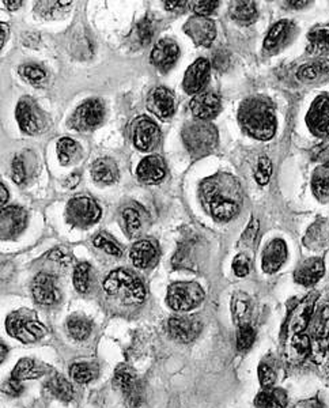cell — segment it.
Returning <instances> with one entry per match:
<instances>
[{"mask_svg":"<svg viewBox=\"0 0 329 408\" xmlns=\"http://www.w3.org/2000/svg\"><path fill=\"white\" fill-rule=\"evenodd\" d=\"M6 355H7V347L1 343V344H0V362L4 361Z\"/></svg>","mask_w":329,"mask_h":408,"instance_id":"6125c7cd","label":"cell"},{"mask_svg":"<svg viewBox=\"0 0 329 408\" xmlns=\"http://www.w3.org/2000/svg\"><path fill=\"white\" fill-rule=\"evenodd\" d=\"M136 174L140 181L149 185L161 182L166 176V164L160 155H149L137 165Z\"/></svg>","mask_w":329,"mask_h":408,"instance_id":"ffe728a7","label":"cell"},{"mask_svg":"<svg viewBox=\"0 0 329 408\" xmlns=\"http://www.w3.org/2000/svg\"><path fill=\"white\" fill-rule=\"evenodd\" d=\"M81 146L71 137H62L58 142V155H59V161L63 165H68L71 162H74L78 155H79V148Z\"/></svg>","mask_w":329,"mask_h":408,"instance_id":"e575fe53","label":"cell"},{"mask_svg":"<svg viewBox=\"0 0 329 408\" xmlns=\"http://www.w3.org/2000/svg\"><path fill=\"white\" fill-rule=\"evenodd\" d=\"M259 228H260L259 221H258V219H252L251 223L248 225L245 233L242 235V241H244V242H248V244H252V242L256 239V237H258Z\"/></svg>","mask_w":329,"mask_h":408,"instance_id":"f5cc1de1","label":"cell"},{"mask_svg":"<svg viewBox=\"0 0 329 408\" xmlns=\"http://www.w3.org/2000/svg\"><path fill=\"white\" fill-rule=\"evenodd\" d=\"M238 120L245 133L259 140H269L276 133V117L272 106L262 99H249L238 112Z\"/></svg>","mask_w":329,"mask_h":408,"instance_id":"7a4b0ae2","label":"cell"},{"mask_svg":"<svg viewBox=\"0 0 329 408\" xmlns=\"http://www.w3.org/2000/svg\"><path fill=\"white\" fill-rule=\"evenodd\" d=\"M105 108L99 100L85 101L72 114L71 127L76 131H92L103 121Z\"/></svg>","mask_w":329,"mask_h":408,"instance_id":"52a82bcc","label":"cell"},{"mask_svg":"<svg viewBox=\"0 0 329 408\" xmlns=\"http://www.w3.org/2000/svg\"><path fill=\"white\" fill-rule=\"evenodd\" d=\"M188 4V1H164V7L166 10H178V8H183Z\"/></svg>","mask_w":329,"mask_h":408,"instance_id":"9f6ffc18","label":"cell"},{"mask_svg":"<svg viewBox=\"0 0 329 408\" xmlns=\"http://www.w3.org/2000/svg\"><path fill=\"white\" fill-rule=\"evenodd\" d=\"M255 405L258 408H286L287 395L280 389H267L258 395Z\"/></svg>","mask_w":329,"mask_h":408,"instance_id":"f1b7e54d","label":"cell"},{"mask_svg":"<svg viewBox=\"0 0 329 408\" xmlns=\"http://www.w3.org/2000/svg\"><path fill=\"white\" fill-rule=\"evenodd\" d=\"M132 263L136 269L144 270L155 266L160 259V249L157 244H154L150 239H142L133 244L131 253Z\"/></svg>","mask_w":329,"mask_h":408,"instance_id":"d6986e66","label":"cell"},{"mask_svg":"<svg viewBox=\"0 0 329 408\" xmlns=\"http://www.w3.org/2000/svg\"><path fill=\"white\" fill-rule=\"evenodd\" d=\"M136 40L139 41V44L142 46H146L149 45L151 41H153V37H154V25L151 22V19L149 18H144L142 19L137 26H136Z\"/></svg>","mask_w":329,"mask_h":408,"instance_id":"7bdbcfd3","label":"cell"},{"mask_svg":"<svg viewBox=\"0 0 329 408\" xmlns=\"http://www.w3.org/2000/svg\"><path fill=\"white\" fill-rule=\"evenodd\" d=\"M231 313L234 323L241 327L244 324H248L246 320L251 313V298L245 293H235L231 300Z\"/></svg>","mask_w":329,"mask_h":408,"instance_id":"83f0119b","label":"cell"},{"mask_svg":"<svg viewBox=\"0 0 329 408\" xmlns=\"http://www.w3.org/2000/svg\"><path fill=\"white\" fill-rule=\"evenodd\" d=\"M15 116L21 130L29 135L37 134L42 128V116L35 102L29 97H24L18 102Z\"/></svg>","mask_w":329,"mask_h":408,"instance_id":"7c38bea8","label":"cell"},{"mask_svg":"<svg viewBox=\"0 0 329 408\" xmlns=\"http://www.w3.org/2000/svg\"><path fill=\"white\" fill-rule=\"evenodd\" d=\"M0 233L1 238L15 237L17 235L22 233L24 229L26 228L28 222V214L22 207L18 205H11L1 208V215H0Z\"/></svg>","mask_w":329,"mask_h":408,"instance_id":"4fadbf2b","label":"cell"},{"mask_svg":"<svg viewBox=\"0 0 329 408\" xmlns=\"http://www.w3.org/2000/svg\"><path fill=\"white\" fill-rule=\"evenodd\" d=\"M42 373H44V371L34 362L33 359L24 358L14 368V371L11 373V377L15 378V380L24 381V380L38 378L40 375H42Z\"/></svg>","mask_w":329,"mask_h":408,"instance_id":"836d02e7","label":"cell"},{"mask_svg":"<svg viewBox=\"0 0 329 408\" xmlns=\"http://www.w3.org/2000/svg\"><path fill=\"white\" fill-rule=\"evenodd\" d=\"M287 259V246L286 242L280 238L272 239L263 250L262 267L267 273L278 271Z\"/></svg>","mask_w":329,"mask_h":408,"instance_id":"7402d4cb","label":"cell"},{"mask_svg":"<svg viewBox=\"0 0 329 408\" xmlns=\"http://www.w3.org/2000/svg\"><path fill=\"white\" fill-rule=\"evenodd\" d=\"M180 56V48L176 41L170 38H162L158 41L151 52V63L161 69V71H169L173 67Z\"/></svg>","mask_w":329,"mask_h":408,"instance_id":"2e32d148","label":"cell"},{"mask_svg":"<svg viewBox=\"0 0 329 408\" xmlns=\"http://www.w3.org/2000/svg\"><path fill=\"white\" fill-rule=\"evenodd\" d=\"M143 211L137 207H127L121 212V226L130 237L137 236L143 229Z\"/></svg>","mask_w":329,"mask_h":408,"instance_id":"4316f807","label":"cell"},{"mask_svg":"<svg viewBox=\"0 0 329 408\" xmlns=\"http://www.w3.org/2000/svg\"><path fill=\"white\" fill-rule=\"evenodd\" d=\"M7 201H8V191H7V188L1 182L0 184V203H1V207L7 203Z\"/></svg>","mask_w":329,"mask_h":408,"instance_id":"680465c9","label":"cell"},{"mask_svg":"<svg viewBox=\"0 0 329 408\" xmlns=\"http://www.w3.org/2000/svg\"><path fill=\"white\" fill-rule=\"evenodd\" d=\"M286 4H289L293 8H301V7L307 6V1H287Z\"/></svg>","mask_w":329,"mask_h":408,"instance_id":"94428289","label":"cell"},{"mask_svg":"<svg viewBox=\"0 0 329 408\" xmlns=\"http://www.w3.org/2000/svg\"><path fill=\"white\" fill-rule=\"evenodd\" d=\"M79 178H81V176H79V174H71V176L67 178V187H68V188H72V187H75V185L79 182Z\"/></svg>","mask_w":329,"mask_h":408,"instance_id":"91938a15","label":"cell"},{"mask_svg":"<svg viewBox=\"0 0 329 408\" xmlns=\"http://www.w3.org/2000/svg\"><path fill=\"white\" fill-rule=\"evenodd\" d=\"M167 331L170 337L178 343H191L201 332V321L196 316L171 317L167 321Z\"/></svg>","mask_w":329,"mask_h":408,"instance_id":"9c48e42d","label":"cell"},{"mask_svg":"<svg viewBox=\"0 0 329 408\" xmlns=\"http://www.w3.org/2000/svg\"><path fill=\"white\" fill-rule=\"evenodd\" d=\"M147 108L160 119L167 120L176 112L174 94L166 87H157L150 93L147 99Z\"/></svg>","mask_w":329,"mask_h":408,"instance_id":"ac0fdd59","label":"cell"},{"mask_svg":"<svg viewBox=\"0 0 329 408\" xmlns=\"http://www.w3.org/2000/svg\"><path fill=\"white\" fill-rule=\"evenodd\" d=\"M204 291L196 282H177L167 290V304L177 312H188L200 305Z\"/></svg>","mask_w":329,"mask_h":408,"instance_id":"5b68a950","label":"cell"},{"mask_svg":"<svg viewBox=\"0 0 329 408\" xmlns=\"http://www.w3.org/2000/svg\"><path fill=\"white\" fill-rule=\"evenodd\" d=\"M307 127L316 136L329 137V99L321 96L316 99L306 117Z\"/></svg>","mask_w":329,"mask_h":408,"instance_id":"5bb4252c","label":"cell"},{"mask_svg":"<svg viewBox=\"0 0 329 408\" xmlns=\"http://www.w3.org/2000/svg\"><path fill=\"white\" fill-rule=\"evenodd\" d=\"M329 74V60H317L312 65H306L303 67L299 68L296 76L301 80L310 82L317 79L321 75Z\"/></svg>","mask_w":329,"mask_h":408,"instance_id":"8d00e7d4","label":"cell"},{"mask_svg":"<svg viewBox=\"0 0 329 408\" xmlns=\"http://www.w3.org/2000/svg\"><path fill=\"white\" fill-rule=\"evenodd\" d=\"M92 177L99 184H113L119 178V168L112 158H99L92 165Z\"/></svg>","mask_w":329,"mask_h":408,"instance_id":"d4e9b609","label":"cell"},{"mask_svg":"<svg viewBox=\"0 0 329 408\" xmlns=\"http://www.w3.org/2000/svg\"><path fill=\"white\" fill-rule=\"evenodd\" d=\"M292 31L293 25L289 21H279L275 24L264 40V49L268 52H276L280 49L289 40Z\"/></svg>","mask_w":329,"mask_h":408,"instance_id":"cb8c5ba5","label":"cell"},{"mask_svg":"<svg viewBox=\"0 0 329 408\" xmlns=\"http://www.w3.org/2000/svg\"><path fill=\"white\" fill-rule=\"evenodd\" d=\"M1 4L8 8V10H17L22 6V1L21 0H17V1H12V0H1Z\"/></svg>","mask_w":329,"mask_h":408,"instance_id":"6f0895ef","label":"cell"},{"mask_svg":"<svg viewBox=\"0 0 329 408\" xmlns=\"http://www.w3.org/2000/svg\"><path fill=\"white\" fill-rule=\"evenodd\" d=\"M115 381L124 393L130 396H136V375L130 366L123 364L119 365V368L115 372Z\"/></svg>","mask_w":329,"mask_h":408,"instance_id":"1f68e13d","label":"cell"},{"mask_svg":"<svg viewBox=\"0 0 329 408\" xmlns=\"http://www.w3.org/2000/svg\"><path fill=\"white\" fill-rule=\"evenodd\" d=\"M1 392L8 395V396H19L24 392V386H22V381L15 380V378H10L6 382L1 384Z\"/></svg>","mask_w":329,"mask_h":408,"instance_id":"f907efd6","label":"cell"},{"mask_svg":"<svg viewBox=\"0 0 329 408\" xmlns=\"http://www.w3.org/2000/svg\"><path fill=\"white\" fill-rule=\"evenodd\" d=\"M307 51L310 53H324L329 51V26H317L309 33Z\"/></svg>","mask_w":329,"mask_h":408,"instance_id":"d6a6232c","label":"cell"},{"mask_svg":"<svg viewBox=\"0 0 329 408\" xmlns=\"http://www.w3.org/2000/svg\"><path fill=\"white\" fill-rule=\"evenodd\" d=\"M191 110L198 120L208 121L221 110V97L214 92L200 93L191 101Z\"/></svg>","mask_w":329,"mask_h":408,"instance_id":"44dd1931","label":"cell"},{"mask_svg":"<svg viewBox=\"0 0 329 408\" xmlns=\"http://www.w3.org/2000/svg\"><path fill=\"white\" fill-rule=\"evenodd\" d=\"M259 380H260V384L263 385L264 388H272V385L275 384L276 381V374L275 372L265 364H262L259 366Z\"/></svg>","mask_w":329,"mask_h":408,"instance_id":"816d5d0a","label":"cell"},{"mask_svg":"<svg viewBox=\"0 0 329 408\" xmlns=\"http://www.w3.org/2000/svg\"><path fill=\"white\" fill-rule=\"evenodd\" d=\"M93 244H94L97 248L102 249V250H105L106 253H109V255H112V256L120 257V256L123 255V249L120 248V245H119L113 238L106 236V233H99V235H97V236L94 237V239H93Z\"/></svg>","mask_w":329,"mask_h":408,"instance_id":"60d3db41","label":"cell"},{"mask_svg":"<svg viewBox=\"0 0 329 408\" xmlns=\"http://www.w3.org/2000/svg\"><path fill=\"white\" fill-rule=\"evenodd\" d=\"M313 194L317 199L326 201L329 198V168L324 167L316 170L312 180Z\"/></svg>","mask_w":329,"mask_h":408,"instance_id":"d590c367","label":"cell"},{"mask_svg":"<svg viewBox=\"0 0 329 408\" xmlns=\"http://www.w3.org/2000/svg\"><path fill=\"white\" fill-rule=\"evenodd\" d=\"M316 300H317V294L312 293L307 297H305L294 307V310L290 313V317H289V331L290 332H294V335H296V334H301L306 330V327L310 323L313 313H314Z\"/></svg>","mask_w":329,"mask_h":408,"instance_id":"e0dca14e","label":"cell"},{"mask_svg":"<svg viewBox=\"0 0 329 408\" xmlns=\"http://www.w3.org/2000/svg\"><path fill=\"white\" fill-rule=\"evenodd\" d=\"M183 139L188 151L196 157H204L210 154L218 143L217 128L203 120L188 123L183 130Z\"/></svg>","mask_w":329,"mask_h":408,"instance_id":"277c9868","label":"cell"},{"mask_svg":"<svg viewBox=\"0 0 329 408\" xmlns=\"http://www.w3.org/2000/svg\"><path fill=\"white\" fill-rule=\"evenodd\" d=\"M210 62L204 58H200L195 63H192L185 71L183 87L188 94H196L204 89L210 79Z\"/></svg>","mask_w":329,"mask_h":408,"instance_id":"9a60e30c","label":"cell"},{"mask_svg":"<svg viewBox=\"0 0 329 408\" xmlns=\"http://www.w3.org/2000/svg\"><path fill=\"white\" fill-rule=\"evenodd\" d=\"M201 198L211 215L221 222L235 218L242 205L238 181L229 174H217L201 184Z\"/></svg>","mask_w":329,"mask_h":408,"instance_id":"6da1fadb","label":"cell"},{"mask_svg":"<svg viewBox=\"0 0 329 408\" xmlns=\"http://www.w3.org/2000/svg\"><path fill=\"white\" fill-rule=\"evenodd\" d=\"M233 270L237 276H246L251 271V260L246 255H237L233 260Z\"/></svg>","mask_w":329,"mask_h":408,"instance_id":"7dc6e473","label":"cell"},{"mask_svg":"<svg viewBox=\"0 0 329 408\" xmlns=\"http://www.w3.org/2000/svg\"><path fill=\"white\" fill-rule=\"evenodd\" d=\"M49 257L53 259V260H56V262H59V263H65V262H68V263H69V257L66 256V255H63V253H62L60 250H58V249H55L53 252H51Z\"/></svg>","mask_w":329,"mask_h":408,"instance_id":"11a10c76","label":"cell"},{"mask_svg":"<svg viewBox=\"0 0 329 408\" xmlns=\"http://www.w3.org/2000/svg\"><path fill=\"white\" fill-rule=\"evenodd\" d=\"M103 290L109 296L123 297L127 304H142L146 300L143 282L127 270L110 272L103 282Z\"/></svg>","mask_w":329,"mask_h":408,"instance_id":"3957f363","label":"cell"},{"mask_svg":"<svg viewBox=\"0 0 329 408\" xmlns=\"http://www.w3.org/2000/svg\"><path fill=\"white\" fill-rule=\"evenodd\" d=\"M313 334L317 339L329 338V306L321 307L319 314L316 316L313 324Z\"/></svg>","mask_w":329,"mask_h":408,"instance_id":"ab89813d","label":"cell"},{"mask_svg":"<svg viewBox=\"0 0 329 408\" xmlns=\"http://www.w3.org/2000/svg\"><path fill=\"white\" fill-rule=\"evenodd\" d=\"M67 330L75 340L87 339L92 334V321L83 316L74 314L67 320Z\"/></svg>","mask_w":329,"mask_h":408,"instance_id":"f546056e","label":"cell"},{"mask_svg":"<svg viewBox=\"0 0 329 408\" xmlns=\"http://www.w3.org/2000/svg\"><path fill=\"white\" fill-rule=\"evenodd\" d=\"M184 32L200 46H210L217 35V28L212 19L208 17H192L184 25Z\"/></svg>","mask_w":329,"mask_h":408,"instance_id":"30bf717a","label":"cell"},{"mask_svg":"<svg viewBox=\"0 0 329 408\" xmlns=\"http://www.w3.org/2000/svg\"><path fill=\"white\" fill-rule=\"evenodd\" d=\"M19 74L22 75V78H25L26 80H29L33 85H41L47 78L45 71L35 65H26V66L19 67Z\"/></svg>","mask_w":329,"mask_h":408,"instance_id":"ee69618b","label":"cell"},{"mask_svg":"<svg viewBox=\"0 0 329 408\" xmlns=\"http://www.w3.org/2000/svg\"><path fill=\"white\" fill-rule=\"evenodd\" d=\"M272 176V162L268 157H260L255 170V178L259 185H267Z\"/></svg>","mask_w":329,"mask_h":408,"instance_id":"f6af8a7d","label":"cell"},{"mask_svg":"<svg viewBox=\"0 0 329 408\" xmlns=\"http://www.w3.org/2000/svg\"><path fill=\"white\" fill-rule=\"evenodd\" d=\"M74 286L79 293H86L90 286V266L79 263L74 270Z\"/></svg>","mask_w":329,"mask_h":408,"instance_id":"f35d334b","label":"cell"},{"mask_svg":"<svg viewBox=\"0 0 329 408\" xmlns=\"http://www.w3.org/2000/svg\"><path fill=\"white\" fill-rule=\"evenodd\" d=\"M67 221L79 228H87L97 223L102 215L99 203L87 196L71 199L66 208Z\"/></svg>","mask_w":329,"mask_h":408,"instance_id":"8992f818","label":"cell"},{"mask_svg":"<svg viewBox=\"0 0 329 408\" xmlns=\"http://www.w3.org/2000/svg\"><path fill=\"white\" fill-rule=\"evenodd\" d=\"M69 374H71L72 380L76 381L78 384H89L97 377L99 371L94 365L81 362V364H74L69 368Z\"/></svg>","mask_w":329,"mask_h":408,"instance_id":"74e56055","label":"cell"},{"mask_svg":"<svg viewBox=\"0 0 329 408\" xmlns=\"http://www.w3.org/2000/svg\"><path fill=\"white\" fill-rule=\"evenodd\" d=\"M161 139L160 127L149 117H139L132 124V140L140 151L153 150Z\"/></svg>","mask_w":329,"mask_h":408,"instance_id":"ba28073f","label":"cell"},{"mask_svg":"<svg viewBox=\"0 0 329 408\" xmlns=\"http://www.w3.org/2000/svg\"><path fill=\"white\" fill-rule=\"evenodd\" d=\"M48 391L62 402H71L74 398V388L66 377L56 374L48 382Z\"/></svg>","mask_w":329,"mask_h":408,"instance_id":"4dcf8cb0","label":"cell"},{"mask_svg":"<svg viewBox=\"0 0 329 408\" xmlns=\"http://www.w3.org/2000/svg\"><path fill=\"white\" fill-rule=\"evenodd\" d=\"M8 33H10L8 25L1 22L0 24V46H1V49H3V46H4V44H6L7 38H8Z\"/></svg>","mask_w":329,"mask_h":408,"instance_id":"db71d44e","label":"cell"},{"mask_svg":"<svg viewBox=\"0 0 329 408\" xmlns=\"http://www.w3.org/2000/svg\"><path fill=\"white\" fill-rule=\"evenodd\" d=\"M256 339V332L249 324H244L238 327L237 332V348L239 351H246L253 346V341Z\"/></svg>","mask_w":329,"mask_h":408,"instance_id":"b9f144b4","label":"cell"},{"mask_svg":"<svg viewBox=\"0 0 329 408\" xmlns=\"http://www.w3.org/2000/svg\"><path fill=\"white\" fill-rule=\"evenodd\" d=\"M32 293L35 303L40 305H55L60 300V291L56 286L55 278L45 272H40L34 278Z\"/></svg>","mask_w":329,"mask_h":408,"instance_id":"8fae6325","label":"cell"},{"mask_svg":"<svg viewBox=\"0 0 329 408\" xmlns=\"http://www.w3.org/2000/svg\"><path fill=\"white\" fill-rule=\"evenodd\" d=\"M293 347L296 350V352L301 355V357H306L309 355L310 352V348H312V343H310V338L301 332V334H296L293 337Z\"/></svg>","mask_w":329,"mask_h":408,"instance_id":"bcb514c9","label":"cell"},{"mask_svg":"<svg viewBox=\"0 0 329 408\" xmlns=\"http://www.w3.org/2000/svg\"><path fill=\"white\" fill-rule=\"evenodd\" d=\"M11 176L17 184H24L26 180V169L22 158L17 155L11 164Z\"/></svg>","mask_w":329,"mask_h":408,"instance_id":"c3c4849f","label":"cell"},{"mask_svg":"<svg viewBox=\"0 0 329 408\" xmlns=\"http://www.w3.org/2000/svg\"><path fill=\"white\" fill-rule=\"evenodd\" d=\"M326 266L324 262L319 257H312L299 264V267L294 272L296 283L302 286H313L316 284L324 275Z\"/></svg>","mask_w":329,"mask_h":408,"instance_id":"603a6c76","label":"cell"},{"mask_svg":"<svg viewBox=\"0 0 329 408\" xmlns=\"http://www.w3.org/2000/svg\"><path fill=\"white\" fill-rule=\"evenodd\" d=\"M230 14L233 19L242 25H251L258 19V8L253 1L238 0L231 4Z\"/></svg>","mask_w":329,"mask_h":408,"instance_id":"484cf974","label":"cell"},{"mask_svg":"<svg viewBox=\"0 0 329 408\" xmlns=\"http://www.w3.org/2000/svg\"><path fill=\"white\" fill-rule=\"evenodd\" d=\"M219 6L218 0H204V1H196L194 6V11L199 17H208L211 15L217 7Z\"/></svg>","mask_w":329,"mask_h":408,"instance_id":"681fc988","label":"cell"}]
</instances>
